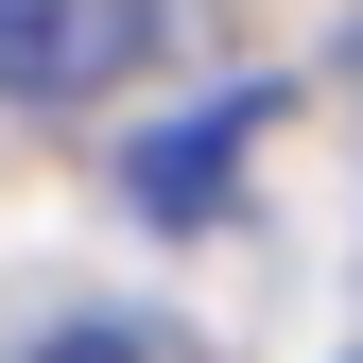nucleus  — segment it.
<instances>
[{"mask_svg":"<svg viewBox=\"0 0 363 363\" xmlns=\"http://www.w3.org/2000/svg\"><path fill=\"white\" fill-rule=\"evenodd\" d=\"M259 121H277V86H225V104H191V121H173V139H139V208H156V225H208Z\"/></svg>","mask_w":363,"mask_h":363,"instance_id":"f03ea898","label":"nucleus"},{"mask_svg":"<svg viewBox=\"0 0 363 363\" xmlns=\"http://www.w3.org/2000/svg\"><path fill=\"white\" fill-rule=\"evenodd\" d=\"M35 363H139V346H121V329H52Z\"/></svg>","mask_w":363,"mask_h":363,"instance_id":"7ed1b4c3","label":"nucleus"},{"mask_svg":"<svg viewBox=\"0 0 363 363\" xmlns=\"http://www.w3.org/2000/svg\"><path fill=\"white\" fill-rule=\"evenodd\" d=\"M156 52V0H0V86L18 104H86Z\"/></svg>","mask_w":363,"mask_h":363,"instance_id":"f257e3e1","label":"nucleus"}]
</instances>
